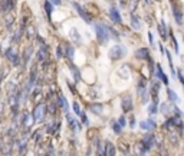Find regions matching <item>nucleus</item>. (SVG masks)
Listing matches in <instances>:
<instances>
[{"label": "nucleus", "instance_id": "obj_1", "mask_svg": "<svg viewBox=\"0 0 184 156\" xmlns=\"http://www.w3.org/2000/svg\"><path fill=\"white\" fill-rule=\"evenodd\" d=\"M95 30H96V35H98V39L99 42L102 43H107L109 39V30L105 25H95Z\"/></svg>", "mask_w": 184, "mask_h": 156}, {"label": "nucleus", "instance_id": "obj_2", "mask_svg": "<svg viewBox=\"0 0 184 156\" xmlns=\"http://www.w3.org/2000/svg\"><path fill=\"white\" fill-rule=\"evenodd\" d=\"M124 54H125V51H124L122 47H114L112 49H111V52H109V56L117 59V58H119V56H122Z\"/></svg>", "mask_w": 184, "mask_h": 156}, {"label": "nucleus", "instance_id": "obj_3", "mask_svg": "<svg viewBox=\"0 0 184 156\" xmlns=\"http://www.w3.org/2000/svg\"><path fill=\"white\" fill-rule=\"evenodd\" d=\"M43 116H45V105L40 104V105H38V107L35 109L33 117L36 118V120H39V122H40V120L43 118Z\"/></svg>", "mask_w": 184, "mask_h": 156}, {"label": "nucleus", "instance_id": "obj_4", "mask_svg": "<svg viewBox=\"0 0 184 156\" xmlns=\"http://www.w3.org/2000/svg\"><path fill=\"white\" fill-rule=\"evenodd\" d=\"M140 127H141L142 130H153L155 127V123L153 120H145V122L140 123Z\"/></svg>", "mask_w": 184, "mask_h": 156}, {"label": "nucleus", "instance_id": "obj_5", "mask_svg": "<svg viewBox=\"0 0 184 156\" xmlns=\"http://www.w3.org/2000/svg\"><path fill=\"white\" fill-rule=\"evenodd\" d=\"M73 6H75V9H76V10H78V13H79L81 16L84 17L85 20H86V22H89V20H91V17H89L88 15H86V12H85V10H84V9H82V7H81V6H78V4H76V3H73Z\"/></svg>", "mask_w": 184, "mask_h": 156}, {"label": "nucleus", "instance_id": "obj_6", "mask_svg": "<svg viewBox=\"0 0 184 156\" xmlns=\"http://www.w3.org/2000/svg\"><path fill=\"white\" fill-rule=\"evenodd\" d=\"M109 13H111V17H112V20H115V22H121V16H119V13H118V10H117L115 7H111Z\"/></svg>", "mask_w": 184, "mask_h": 156}, {"label": "nucleus", "instance_id": "obj_7", "mask_svg": "<svg viewBox=\"0 0 184 156\" xmlns=\"http://www.w3.org/2000/svg\"><path fill=\"white\" fill-rule=\"evenodd\" d=\"M7 56H9V58H10V59H13V64H15V65H16V64L19 62V58H17L16 51H15V49H12V51H9Z\"/></svg>", "mask_w": 184, "mask_h": 156}, {"label": "nucleus", "instance_id": "obj_8", "mask_svg": "<svg viewBox=\"0 0 184 156\" xmlns=\"http://www.w3.org/2000/svg\"><path fill=\"white\" fill-rule=\"evenodd\" d=\"M122 105H124V110L125 111H128V110H131V98L127 97L122 100Z\"/></svg>", "mask_w": 184, "mask_h": 156}, {"label": "nucleus", "instance_id": "obj_9", "mask_svg": "<svg viewBox=\"0 0 184 156\" xmlns=\"http://www.w3.org/2000/svg\"><path fill=\"white\" fill-rule=\"evenodd\" d=\"M168 96H170V100H173L174 103H178L180 101V98H178V96H177L173 90H168Z\"/></svg>", "mask_w": 184, "mask_h": 156}, {"label": "nucleus", "instance_id": "obj_10", "mask_svg": "<svg viewBox=\"0 0 184 156\" xmlns=\"http://www.w3.org/2000/svg\"><path fill=\"white\" fill-rule=\"evenodd\" d=\"M157 74H158V77H160V78H161V80L164 81V82H165V84H168L167 77H165V75H164V74H163V71H161V68H160V67H157Z\"/></svg>", "mask_w": 184, "mask_h": 156}, {"label": "nucleus", "instance_id": "obj_11", "mask_svg": "<svg viewBox=\"0 0 184 156\" xmlns=\"http://www.w3.org/2000/svg\"><path fill=\"white\" fill-rule=\"evenodd\" d=\"M68 122L71 123V126H72V129H73V130H78V123L75 122V118L71 117V116H68Z\"/></svg>", "mask_w": 184, "mask_h": 156}, {"label": "nucleus", "instance_id": "obj_12", "mask_svg": "<svg viewBox=\"0 0 184 156\" xmlns=\"http://www.w3.org/2000/svg\"><path fill=\"white\" fill-rule=\"evenodd\" d=\"M107 149H108V150H107V156H114V153H115V149H114L112 145L108 143V145H107Z\"/></svg>", "mask_w": 184, "mask_h": 156}, {"label": "nucleus", "instance_id": "obj_13", "mask_svg": "<svg viewBox=\"0 0 184 156\" xmlns=\"http://www.w3.org/2000/svg\"><path fill=\"white\" fill-rule=\"evenodd\" d=\"M161 111H163L164 114L168 113V111H170V105H168L167 103H163V104H161Z\"/></svg>", "mask_w": 184, "mask_h": 156}, {"label": "nucleus", "instance_id": "obj_14", "mask_svg": "<svg viewBox=\"0 0 184 156\" xmlns=\"http://www.w3.org/2000/svg\"><path fill=\"white\" fill-rule=\"evenodd\" d=\"M132 25H134L135 29H140V28H141V26H140V22L137 20V17L135 16H132Z\"/></svg>", "mask_w": 184, "mask_h": 156}, {"label": "nucleus", "instance_id": "obj_15", "mask_svg": "<svg viewBox=\"0 0 184 156\" xmlns=\"http://www.w3.org/2000/svg\"><path fill=\"white\" fill-rule=\"evenodd\" d=\"M73 110H75V113L78 114V116H81V109H79V104H78V103H73Z\"/></svg>", "mask_w": 184, "mask_h": 156}, {"label": "nucleus", "instance_id": "obj_16", "mask_svg": "<svg viewBox=\"0 0 184 156\" xmlns=\"http://www.w3.org/2000/svg\"><path fill=\"white\" fill-rule=\"evenodd\" d=\"M137 56H140V58H144V56H147V49H141V51L137 52Z\"/></svg>", "mask_w": 184, "mask_h": 156}, {"label": "nucleus", "instance_id": "obj_17", "mask_svg": "<svg viewBox=\"0 0 184 156\" xmlns=\"http://www.w3.org/2000/svg\"><path fill=\"white\" fill-rule=\"evenodd\" d=\"M91 109L94 110V111H95V113H98V114L101 113V105H98V104H95V105H92Z\"/></svg>", "mask_w": 184, "mask_h": 156}, {"label": "nucleus", "instance_id": "obj_18", "mask_svg": "<svg viewBox=\"0 0 184 156\" xmlns=\"http://www.w3.org/2000/svg\"><path fill=\"white\" fill-rule=\"evenodd\" d=\"M155 111H157V104H155V103H154V104L151 105V109H150V113H151V114H154Z\"/></svg>", "mask_w": 184, "mask_h": 156}, {"label": "nucleus", "instance_id": "obj_19", "mask_svg": "<svg viewBox=\"0 0 184 156\" xmlns=\"http://www.w3.org/2000/svg\"><path fill=\"white\" fill-rule=\"evenodd\" d=\"M66 54L69 55V56H72V55H73V49H72V48L69 47V48H68V49H66Z\"/></svg>", "mask_w": 184, "mask_h": 156}, {"label": "nucleus", "instance_id": "obj_20", "mask_svg": "<svg viewBox=\"0 0 184 156\" xmlns=\"http://www.w3.org/2000/svg\"><path fill=\"white\" fill-rule=\"evenodd\" d=\"M52 4H61V0H49Z\"/></svg>", "mask_w": 184, "mask_h": 156}, {"label": "nucleus", "instance_id": "obj_21", "mask_svg": "<svg viewBox=\"0 0 184 156\" xmlns=\"http://www.w3.org/2000/svg\"><path fill=\"white\" fill-rule=\"evenodd\" d=\"M119 124H121V126H125V120H124V117L119 118Z\"/></svg>", "mask_w": 184, "mask_h": 156}, {"label": "nucleus", "instance_id": "obj_22", "mask_svg": "<svg viewBox=\"0 0 184 156\" xmlns=\"http://www.w3.org/2000/svg\"><path fill=\"white\" fill-rule=\"evenodd\" d=\"M114 130L118 133V131H119V124H114Z\"/></svg>", "mask_w": 184, "mask_h": 156}]
</instances>
